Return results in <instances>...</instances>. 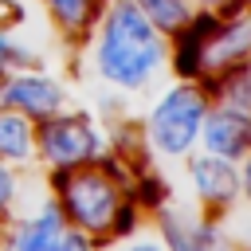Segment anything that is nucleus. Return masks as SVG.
<instances>
[{"mask_svg": "<svg viewBox=\"0 0 251 251\" xmlns=\"http://www.w3.org/2000/svg\"><path fill=\"white\" fill-rule=\"evenodd\" d=\"M200 145H204V153L224 157V161L247 157L251 153V118L239 110H227L220 102L208 106L204 126H200Z\"/></svg>", "mask_w": 251, "mask_h": 251, "instance_id": "obj_8", "label": "nucleus"}, {"mask_svg": "<svg viewBox=\"0 0 251 251\" xmlns=\"http://www.w3.org/2000/svg\"><path fill=\"white\" fill-rule=\"evenodd\" d=\"M196 8H208V12H216V8H224V4H231V0H192Z\"/></svg>", "mask_w": 251, "mask_h": 251, "instance_id": "obj_16", "label": "nucleus"}, {"mask_svg": "<svg viewBox=\"0 0 251 251\" xmlns=\"http://www.w3.org/2000/svg\"><path fill=\"white\" fill-rule=\"evenodd\" d=\"M239 196L251 204V153L239 157Z\"/></svg>", "mask_w": 251, "mask_h": 251, "instance_id": "obj_14", "label": "nucleus"}, {"mask_svg": "<svg viewBox=\"0 0 251 251\" xmlns=\"http://www.w3.org/2000/svg\"><path fill=\"white\" fill-rule=\"evenodd\" d=\"M208 98L212 94L192 78H180L169 90H161V98L149 106L145 126H141L145 145L161 157H188L200 145V126H204V114L212 106Z\"/></svg>", "mask_w": 251, "mask_h": 251, "instance_id": "obj_3", "label": "nucleus"}, {"mask_svg": "<svg viewBox=\"0 0 251 251\" xmlns=\"http://www.w3.org/2000/svg\"><path fill=\"white\" fill-rule=\"evenodd\" d=\"M51 188H55V204L63 208L67 224L78 227L90 239L110 235L122 204L129 200V192L122 188V173L110 165V157L55 173L51 176Z\"/></svg>", "mask_w": 251, "mask_h": 251, "instance_id": "obj_2", "label": "nucleus"}, {"mask_svg": "<svg viewBox=\"0 0 251 251\" xmlns=\"http://www.w3.org/2000/svg\"><path fill=\"white\" fill-rule=\"evenodd\" d=\"M94 75L114 90H145L169 63V35H161L133 0H102L90 27Z\"/></svg>", "mask_w": 251, "mask_h": 251, "instance_id": "obj_1", "label": "nucleus"}, {"mask_svg": "<svg viewBox=\"0 0 251 251\" xmlns=\"http://www.w3.org/2000/svg\"><path fill=\"white\" fill-rule=\"evenodd\" d=\"M118 251H165V243L161 239H133V243L118 247Z\"/></svg>", "mask_w": 251, "mask_h": 251, "instance_id": "obj_15", "label": "nucleus"}, {"mask_svg": "<svg viewBox=\"0 0 251 251\" xmlns=\"http://www.w3.org/2000/svg\"><path fill=\"white\" fill-rule=\"evenodd\" d=\"M16 192H20V176H16V165L0 161V212H8V208H12Z\"/></svg>", "mask_w": 251, "mask_h": 251, "instance_id": "obj_13", "label": "nucleus"}, {"mask_svg": "<svg viewBox=\"0 0 251 251\" xmlns=\"http://www.w3.org/2000/svg\"><path fill=\"white\" fill-rule=\"evenodd\" d=\"M43 8L67 39H82V35H90V27L98 20L102 0H43Z\"/></svg>", "mask_w": 251, "mask_h": 251, "instance_id": "obj_10", "label": "nucleus"}, {"mask_svg": "<svg viewBox=\"0 0 251 251\" xmlns=\"http://www.w3.org/2000/svg\"><path fill=\"white\" fill-rule=\"evenodd\" d=\"M0 106L24 114L27 122H43L67 110V86L43 71H16L0 78Z\"/></svg>", "mask_w": 251, "mask_h": 251, "instance_id": "obj_6", "label": "nucleus"}, {"mask_svg": "<svg viewBox=\"0 0 251 251\" xmlns=\"http://www.w3.org/2000/svg\"><path fill=\"white\" fill-rule=\"evenodd\" d=\"M102 149H106V133L90 114H67L63 110L55 118L35 122V157L51 173L90 165L102 157Z\"/></svg>", "mask_w": 251, "mask_h": 251, "instance_id": "obj_4", "label": "nucleus"}, {"mask_svg": "<svg viewBox=\"0 0 251 251\" xmlns=\"http://www.w3.org/2000/svg\"><path fill=\"white\" fill-rule=\"evenodd\" d=\"M35 157V129L24 114L0 106V161L8 165H27Z\"/></svg>", "mask_w": 251, "mask_h": 251, "instance_id": "obj_9", "label": "nucleus"}, {"mask_svg": "<svg viewBox=\"0 0 251 251\" xmlns=\"http://www.w3.org/2000/svg\"><path fill=\"white\" fill-rule=\"evenodd\" d=\"M188 180H192V192L204 208H231L239 200V165L235 161H224V157H212V153H196L188 157Z\"/></svg>", "mask_w": 251, "mask_h": 251, "instance_id": "obj_7", "label": "nucleus"}, {"mask_svg": "<svg viewBox=\"0 0 251 251\" xmlns=\"http://www.w3.org/2000/svg\"><path fill=\"white\" fill-rule=\"evenodd\" d=\"M133 4L141 8V16H145L161 35H176V31L192 20V12H196L192 0H133Z\"/></svg>", "mask_w": 251, "mask_h": 251, "instance_id": "obj_11", "label": "nucleus"}, {"mask_svg": "<svg viewBox=\"0 0 251 251\" xmlns=\"http://www.w3.org/2000/svg\"><path fill=\"white\" fill-rule=\"evenodd\" d=\"M31 67H35V51L27 43H20L12 31L0 27V78L16 75V71H31Z\"/></svg>", "mask_w": 251, "mask_h": 251, "instance_id": "obj_12", "label": "nucleus"}, {"mask_svg": "<svg viewBox=\"0 0 251 251\" xmlns=\"http://www.w3.org/2000/svg\"><path fill=\"white\" fill-rule=\"evenodd\" d=\"M8 251H90V235L71 227L55 200H43L39 212L24 216L12 227Z\"/></svg>", "mask_w": 251, "mask_h": 251, "instance_id": "obj_5", "label": "nucleus"}]
</instances>
